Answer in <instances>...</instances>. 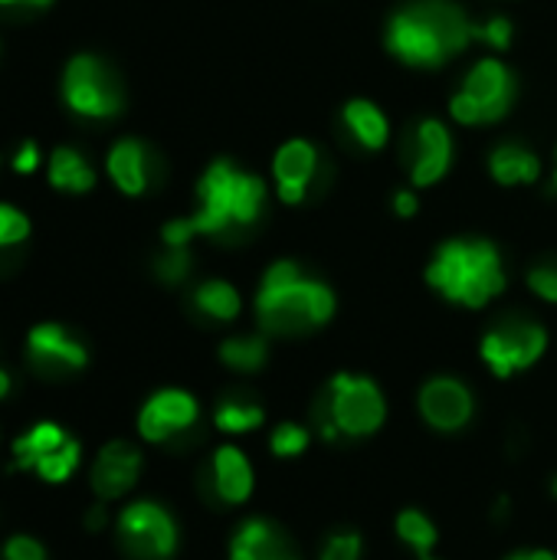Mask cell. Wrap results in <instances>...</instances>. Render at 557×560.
<instances>
[{
    "label": "cell",
    "mask_w": 557,
    "mask_h": 560,
    "mask_svg": "<svg viewBox=\"0 0 557 560\" xmlns=\"http://www.w3.org/2000/svg\"><path fill=\"white\" fill-rule=\"evenodd\" d=\"M515 82L512 72L499 59H483L463 82V89L453 95L450 108L453 118L463 125H486L502 118L512 108Z\"/></svg>",
    "instance_id": "obj_6"
},
{
    "label": "cell",
    "mask_w": 557,
    "mask_h": 560,
    "mask_svg": "<svg viewBox=\"0 0 557 560\" xmlns=\"http://www.w3.org/2000/svg\"><path fill=\"white\" fill-rule=\"evenodd\" d=\"M0 558L3 560H46V548H43L36 538H30V535H16V538H10V541L3 545Z\"/></svg>",
    "instance_id": "obj_32"
},
{
    "label": "cell",
    "mask_w": 557,
    "mask_h": 560,
    "mask_svg": "<svg viewBox=\"0 0 557 560\" xmlns=\"http://www.w3.org/2000/svg\"><path fill=\"white\" fill-rule=\"evenodd\" d=\"M309 430L299 427V423H282L276 427V433L269 436V450L279 456V459H295L309 450Z\"/></svg>",
    "instance_id": "obj_28"
},
{
    "label": "cell",
    "mask_w": 557,
    "mask_h": 560,
    "mask_svg": "<svg viewBox=\"0 0 557 560\" xmlns=\"http://www.w3.org/2000/svg\"><path fill=\"white\" fill-rule=\"evenodd\" d=\"M420 417L440 430V433H456L473 420V394L463 381L456 377H433L420 390Z\"/></svg>",
    "instance_id": "obj_11"
},
{
    "label": "cell",
    "mask_w": 557,
    "mask_h": 560,
    "mask_svg": "<svg viewBox=\"0 0 557 560\" xmlns=\"http://www.w3.org/2000/svg\"><path fill=\"white\" fill-rule=\"evenodd\" d=\"M197 417L200 407L187 390H158L138 413V433L148 443H167L171 436L190 430Z\"/></svg>",
    "instance_id": "obj_10"
},
{
    "label": "cell",
    "mask_w": 557,
    "mask_h": 560,
    "mask_svg": "<svg viewBox=\"0 0 557 560\" xmlns=\"http://www.w3.org/2000/svg\"><path fill=\"white\" fill-rule=\"evenodd\" d=\"M266 187L259 177L236 171L230 161H217L200 180V210L190 220H174L164 226L167 246H187L190 236H223L250 226L259 217Z\"/></svg>",
    "instance_id": "obj_1"
},
{
    "label": "cell",
    "mask_w": 557,
    "mask_h": 560,
    "mask_svg": "<svg viewBox=\"0 0 557 560\" xmlns=\"http://www.w3.org/2000/svg\"><path fill=\"white\" fill-rule=\"evenodd\" d=\"M62 92H66L69 108L79 115H89V118H108L121 108V92H118L115 79L92 56H76L69 62Z\"/></svg>",
    "instance_id": "obj_9"
},
{
    "label": "cell",
    "mask_w": 557,
    "mask_h": 560,
    "mask_svg": "<svg viewBox=\"0 0 557 560\" xmlns=\"http://www.w3.org/2000/svg\"><path fill=\"white\" fill-rule=\"evenodd\" d=\"M118 541L135 560H171L177 551V525L154 502H135L118 515Z\"/></svg>",
    "instance_id": "obj_7"
},
{
    "label": "cell",
    "mask_w": 557,
    "mask_h": 560,
    "mask_svg": "<svg viewBox=\"0 0 557 560\" xmlns=\"http://www.w3.org/2000/svg\"><path fill=\"white\" fill-rule=\"evenodd\" d=\"M30 233V223L23 213H16L13 207H3L0 203V246H13L20 240H26Z\"/></svg>",
    "instance_id": "obj_31"
},
{
    "label": "cell",
    "mask_w": 557,
    "mask_h": 560,
    "mask_svg": "<svg viewBox=\"0 0 557 560\" xmlns=\"http://www.w3.org/2000/svg\"><path fill=\"white\" fill-rule=\"evenodd\" d=\"M345 125L371 151H378V148L387 144V118H384V112L374 102H361V98L358 102H348L345 105Z\"/></svg>",
    "instance_id": "obj_21"
},
{
    "label": "cell",
    "mask_w": 557,
    "mask_h": 560,
    "mask_svg": "<svg viewBox=\"0 0 557 560\" xmlns=\"http://www.w3.org/2000/svg\"><path fill=\"white\" fill-rule=\"evenodd\" d=\"M552 495H555V499H557V476H555V479H552Z\"/></svg>",
    "instance_id": "obj_41"
},
{
    "label": "cell",
    "mask_w": 557,
    "mask_h": 560,
    "mask_svg": "<svg viewBox=\"0 0 557 560\" xmlns=\"http://www.w3.org/2000/svg\"><path fill=\"white\" fill-rule=\"evenodd\" d=\"M473 26L460 7L446 0H420L391 20L387 46L410 66H440L473 39Z\"/></svg>",
    "instance_id": "obj_2"
},
{
    "label": "cell",
    "mask_w": 557,
    "mask_h": 560,
    "mask_svg": "<svg viewBox=\"0 0 557 560\" xmlns=\"http://www.w3.org/2000/svg\"><path fill=\"white\" fill-rule=\"evenodd\" d=\"M322 560H361V535L355 532L332 535L322 548Z\"/></svg>",
    "instance_id": "obj_29"
},
{
    "label": "cell",
    "mask_w": 557,
    "mask_h": 560,
    "mask_svg": "<svg viewBox=\"0 0 557 560\" xmlns=\"http://www.w3.org/2000/svg\"><path fill=\"white\" fill-rule=\"evenodd\" d=\"M213 489L227 505H243L253 495V466L243 450L220 446L213 453Z\"/></svg>",
    "instance_id": "obj_17"
},
{
    "label": "cell",
    "mask_w": 557,
    "mask_h": 560,
    "mask_svg": "<svg viewBox=\"0 0 557 560\" xmlns=\"http://www.w3.org/2000/svg\"><path fill=\"white\" fill-rule=\"evenodd\" d=\"M190 269V256H187V246H171L161 259H158V276L164 282H181Z\"/></svg>",
    "instance_id": "obj_30"
},
{
    "label": "cell",
    "mask_w": 557,
    "mask_h": 560,
    "mask_svg": "<svg viewBox=\"0 0 557 560\" xmlns=\"http://www.w3.org/2000/svg\"><path fill=\"white\" fill-rule=\"evenodd\" d=\"M20 3H30V7H46L49 0H20Z\"/></svg>",
    "instance_id": "obj_40"
},
{
    "label": "cell",
    "mask_w": 557,
    "mask_h": 560,
    "mask_svg": "<svg viewBox=\"0 0 557 560\" xmlns=\"http://www.w3.org/2000/svg\"><path fill=\"white\" fill-rule=\"evenodd\" d=\"M555 187H557V174H555Z\"/></svg>",
    "instance_id": "obj_43"
},
{
    "label": "cell",
    "mask_w": 557,
    "mask_h": 560,
    "mask_svg": "<svg viewBox=\"0 0 557 560\" xmlns=\"http://www.w3.org/2000/svg\"><path fill=\"white\" fill-rule=\"evenodd\" d=\"M0 3H16V0H0Z\"/></svg>",
    "instance_id": "obj_42"
},
{
    "label": "cell",
    "mask_w": 557,
    "mask_h": 560,
    "mask_svg": "<svg viewBox=\"0 0 557 560\" xmlns=\"http://www.w3.org/2000/svg\"><path fill=\"white\" fill-rule=\"evenodd\" d=\"M66 430L59 423H36L20 440H13V466L16 469H36L49 453H56L66 443Z\"/></svg>",
    "instance_id": "obj_19"
},
{
    "label": "cell",
    "mask_w": 557,
    "mask_h": 560,
    "mask_svg": "<svg viewBox=\"0 0 557 560\" xmlns=\"http://www.w3.org/2000/svg\"><path fill=\"white\" fill-rule=\"evenodd\" d=\"M529 285L535 289V295H542L545 302H557V266L548 262V266H535L529 272Z\"/></svg>",
    "instance_id": "obj_33"
},
{
    "label": "cell",
    "mask_w": 557,
    "mask_h": 560,
    "mask_svg": "<svg viewBox=\"0 0 557 560\" xmlns=\"http://www.w3.org/2000/svg\"><path fill=\"white\" fill-rule=\"evenodd\" d=\"M141 476V453L121 440L108 443L98 459H95V469H92V492L102 499V502H112V499H121L125 492L135 489Z\"/></svg>",
    "instance_id": "obj_14"
},
{
    "label": "cell",
    "mask_w": 557,
    "mask_h": 560,
    "mask_svg": "<svg viewBox=\"0 0 557 560\" xmlns=\"http://www.w3.org/2000/svg\"><path fill=\"white\" fill-rule=\"evenodd\" d=\"M387 404L381 387L371 377H355V374H338L328 384L325 394V420H322V436L338 440V436H371L384 427Z\"/></svg>",
    "instance_id": "obj_5"
},
{
    "label": "cell",
    "mask_w": 557,
    "mask_h": 560,
    "mask_svg": "<svg viewBox=\"0 0 557 560\" xmlns=\"http://www.w3.org/2000/svg\"><path fill=\"white\" fill-rule=\"evenodd\" d=\"M36 164H39V151H36L33 141H26V144L20 148V154L13 158V167H16L20 174H30V171H36Z\"/></svg>",
    "instance_id": "obj_35"
},
{
    "label": "cell",
    "mask_w": 557,
    "mask_h": 560,
    "mask_svg": "<svg viewBox=\"0 0 557 560\" xmlns=\"http://www.w3.org/2000/svg\"><path fill=\"white\" fill-rule=\"evenodd\" d=\"M194 305L217 322H233L240 315V295L230 282H204L194 292Z\"/></svg>",
    "instance_id": "obj_23"
},
{
    "label": "cell",
    "mask_w": 557,
    "mask_h": 560,
    "mask_svg": "<svg viewBox=\"0 0 557 560\" xmlns=\"http://www.w3.org/2000/svg\"><path fill=\"white\" fill-rule=\"evenodd\" d=\"M397 535H401V541H404L407 548H414V551H417V558L420 560L433 558V548H437V528H433V522H430L423 512H417V509L401 512V515H397Z\"/></svg>",
    "instance_id": "obj_24"
},
{
    "label": "cell",
    "mask_w": 557,
    "mask_h": 560,
    "mask_svg": "<svg viewBox=\"0 0 557 560\" xmlns=\"http://www.w3.org/2000/svg\"><path fill=\"white\" fill-rule=\"evenodd\" d=\"M7 394H10V374H7V371L0 368V400H3Z\"/></svg>",
    "instance_id": "obj_39"
},
{
    "label": "cell",
    "mask_w": 557,
    "mask_h": 560,
    "mask_svg": "<svg viewBox=\"0 0 557 560\" xmlns=\"http://www.w3.org/2000/svg\"><path fill=\"white\" fill-rule=\"evenodd\" d=\"M105 525V509L98 505V509H89V515H85V528L89 532H98Z\"/></svg>",
    "instance_id": "obj_37"
},
{
    "label": "cell",
    "mask_w": 557,
    "mask_h": 560,
    "mask_svg": "<svg viewBox=\"0 0 557 560\" xmlns=\"http://www.w3.org/2000/svg\"><path fill=\"white\" fill-rule=\"evenodd\" d=\"M545 348H548V335L542 325L515 322V325H502L483 338V361L489 364V371L496 377L506 381V377L538 364Z\"/></svg>",
    "instance_id": "obj_8"
},
{
    "label": "cell",
    "mask_w": 557,
    "mask_h": 560,
    "mask_svg": "<svg viewBox=\"0 0 557 560\" xmlns=\"http://www.w3.org/2000/svg\"><path fill=\"white\" fill-rule=\"evenodd\" d=\"M427 282L450 302L483 308L506 289V272L492 243L453 240L427 266Z\"/></svg>",
    "instance_id": "obj_4"
},
{
    "label": "cell",
    "mask_w": 557,
    "mask_h": 560,
    "mask_svg": "<svg viewBox=\"0 0 557 560\" xmlns=\"http://www.w3.org/2000/svg\"><path fill=\"white\" fill-rule=\"evenodd\" d=\"M430 560H433V558H430Z\"/></svg>",
    "instance_id": "obj_44"
},
{
    "label": "cell",
    "mask_w": 557,
    "mask_h": 560,
    "mask_svg": "<svg viewBox=\"0 0 557 560\" xmlns=\"http://www.w3.org/2000/svg\"><path fill=\"white\" fill-rule=\"evenodd\" d=\"M509 560H557V555H552V551H529V555H515Z\"/></svg>",
    "instance_id": "obj_38"
},
{
    "label": "cell",
    "mask_w": 557,
    "mask_h": 560,
    "mask_svg": "<svg viewBox=\"0 0 557 560\" xmlns=\"http://www.w3.org/2000/svg\"><path fill=\"white\" fill-rule=\"evenodd\" d=\"M220 361L233 371H259L266 364V338H230L220 345Z\"/></svg>",
    "instance_id": "obj_25"
},
{
    "label": "cell",
    "mask_w": 557,
    "mask_h": 560,
    "mask_svg": "<svg viewBox=\"0 0 557 560\" xmlns=\"http://www.w3.org/2000/svg\"><path fill=\"white\" fill-rule=\"evenodd\" d=\"M450 158H453V141H450V131L427 118L417 125V131L410 135L407 141V164H410V180L417 187H427V184H437L446 167H450Z\"/></svg>",
    "instance_id": "obj_12"
},
{
    "label": "cell",
    "mask_w": 557,
    "mask_h": 560,
    "mask_svg": "<svg viewBox=\"0 0 557 560\" xmlns=\"http://www.w3.org/2000/svg\"><path fill=\"white\" fill-rule=\"evenodd\" d=\"M509 36H512V26H509V20H492V23H486V26H473V39H486V43H492V46H509Z\"/></svg>",
    "instance_id": "obj_34"
},
{
    "label": "cell",
    "mask_w": 557,
    "mask_h": 560,
    "mask_svg": "<svg viewBox=\"0 0 557 560\" xmlns=\"http://www.w3.org/2000/svg\"><path fill=\"white\" fill-rule=\"evenodd\" d=\"M79 456H82V446L76 443V440H66L56 453H49L33 472L43 479V482H53V486H59V482H66L76 469H79Z\"/></svg>",
    "instance_id": "obj_27"
},
{
    "label": "cell",
    "mask_w": 557,
    "mask_h": 560,
    "mask_svg": "<svg viewBox=\"0 0 557 560\" xmlns=\"http://www.w3.org/2000/svg\"><path fill=\"white\" fill-rule=\"evenodd\" d=\"M230 560H299L286 535L263 518H250L236 528L230 541Z\"/></svg>",
    "instance_id": "obj_16"
},
{
    "label": "cell",
    "mask_w": 557,
    "mask_h": 560,
    "mask_svg": "<svg viewBox=\"0 0 557 560\" xmlns=\"http://www.w3.org/2000/svg\"><path fill=\"white\" fill-rule=\"evenodd\" d=\"M394 207H397L401 217H414V213H417V197H414L410 190H401V194L394 197Z\"/></svg>",
    "instance_id": "obj_36"
},
{
    "label": "cell",
    "mask_w": 557,
    "mask_h": 560,
    "mask_svg": "<svg viewBox=\"0 0 557 560\" xmlns=\"http://www.w3.org/2000/svg\"><path fill=\"white\" fill-rule=\"evenodd\" d=\"M108 174L125 194H141L148 187V154L138 141H118L108 154Z\"/></svg>",
    "instance_id": "obj_18"
},
{
    "label": "cell",
    "mask_w": 557,
    "mask_h": 560,
    "mask_svg": "<svg viewBox=\"0 0 557 560\" xmlns=\"http://www.w3.org/2000/svg\"><path fill=\"white\" fill-rule=\"evenodd\" d=\"M256 315L272 335L309 331L335 315V295L328 285L305 279L295 262H276L259 285Z\"/></svg>",
    "instance_id": "obj_3"
},
{
    "label": "cell",
    "mask_w": 557,
    "mask_h": 560,
    "mask_svg": "<svg viewBox=\"0 0 557 560\" xmlns=\"http://www.w3.org/2000/svg\"><path fill=\"white\" fill-rule=\"evenodd\" d=\"M489 167H492V177L506 187H515V184H535L538 174H542V164L532 151L519 148V144H502L492 158H489Z\"/></svg>",
    "instance_id": "obj_20"
},
{
    "label": "cell",
    "mask_w": 557,
    "mask_h": 560,
    "mask_svg": "<svg viewBox=\"0 0 557 560\" xmlns=\"http://www.w3.org/2000/svg\"><path fill=\"white\" fill-rule=\"evenodd\" d=\"M213 423H217L220 433L236 436V433H253V430H259V427L266 423V413H263V407H256V404H220Z\"/></svg>",
    "instance_id": "obj_26"
},
{
    "label": "cell",
    "mask_w": 557,
    "mask_h": 560,
    "mask_svg": "<svg viewBox=\"0 0 557 560\" xmlns=\"http://www.w3.org/2000/svg\"><path fill=\"white\" fill-rule=\"evenodd\" d=\"M315 164H318V154L302 138L279 148L272 174H276V184H279V197L286 203H299L305 197V190L312 184V174H315Z\"/></svg>",
    "instance_id": "obj_15"
},
{
    "label": "cell",
    "mask_w": 557,
    "mask_h": 560,
    "mask_svg": "<svg viewBox=\"0 0 557 560\" xmlns=\"http://www.w3.org/2000/svg\"><path fill=\"white\" fill-rule=\"evenodd\" d=\"M26 351L33 368L43 374H69L85 368L89 361L85 348L76 338H69L59 325H36L26 338Z\"/></svg>",
    "instance_id": "obj_13"
},
{
    "label": "cell",
    "mask_w": 557,
    "mask_h": 560,
    "mask_svg": "<svg viewBox=\"0 0 557 560\" xmlns=\"http://www.w3.org/2000/svg\"><path fill=\"white\" fill-rule=\"evenodd\" d=\"M49 180L59 187V190H89L95 184V174L89 171V164L72 151V148H59L49 161Z\"/></svg>",
    "instance_id": "obj_22"
}]
</instances>
